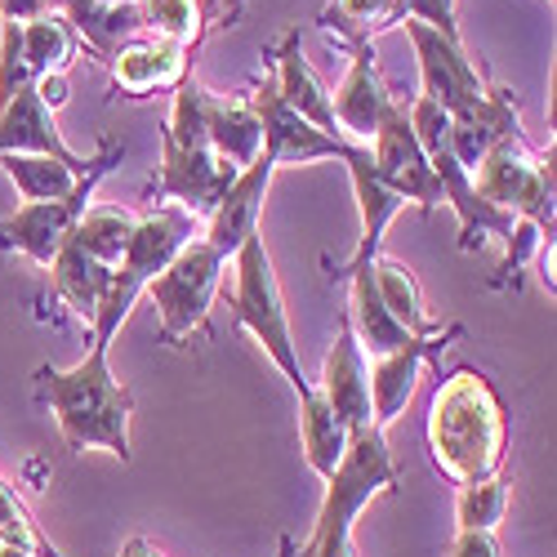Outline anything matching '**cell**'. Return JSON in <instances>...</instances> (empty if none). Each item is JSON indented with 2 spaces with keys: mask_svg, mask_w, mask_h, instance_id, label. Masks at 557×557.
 <instances>
[{
  "mask_svg": "<svg viewBox=\"0 0 557 557\" xmlns=\"http://www.w3.org/2000/svg\"><path fill=\"white\" fill-rule=\"evenodd\" d=\"M429 455L437 473L455 486H473L499 478L508 459V414L495 384L482 370H450L429 397L424 420Z\"/></svg>",
  "mask_w": 557,
  "mask_h": 557,
  "instance_id": "obj_1",
  "label": "cell"
},
{
  "mask_svg": "<svg viewBox=\"0 0 557 557\" xmlns=\"http://www.w3.org/2000/svg\"><path fill=\"white\" fill-rule=\"evenodd\" d=\"M112 348L95 344L76 366H40L36 370V393L50 406L54 424L67 442V450H108L121 463L129 459V420H134V397L112 375Z\"/></svg>",
  "mask_w": 557,
  "mask_h": 557,
  "instance_id": "obj_2",
  "label": "cell"
},
{
  "mask_svg": "<svg viewBox=\"0 0 557 557\" xmlns=\"http://www.w3.org/2000/svg\"><path fill=\"white\" fill-rule=\"evenodd\" d=\"M397 486V463L388 450L384 429H357L348 437L344 459L335 463V473L326 478V495H321L312 535L295 548V557H357L352 544V522L361 518V508L370 499H380Z\"/></svg>",
  "mask_w": 557,
  "mask_h": 557,
  "instance_id": "obj_3",
  "label": "cell"
},
{
  "mask_svg": "<svg viewBox=\"0 0 557 557\" xmlns=\"http://www.w3.org/2000/svg\"><path fill=\"white\" fill-rule=\"evenodd\" d=\"M232 268H237V286H232V321L237 331H250L263 352L272 357V366L286 375V384L295 388V397L312 393V380L304 375V361H299V344L290 335V312L282 299V286H276V272H272V255L263 246V232L232 255Z\"/></svg>",
  "mask_w": 557,
  "mask_h": 557,
  "instance_id": "obj_4",
  "label": "cell"
},
{
  "mask_svg": "<svg viewBox=\"0 0 557 557\" xmlns=\"http://www.w3.org/2000/svg\"><path fill=\"white\" fill-rule=\"evenodd\" d=\"M193 237H201V223H197L193 214H183L178 206H157V210H148V214H138L134 237H129V246H125V255H121V263H116V272H112L108 304H103V312H99V321H95V344L112 348V339H116V331L125 326L134 299L157 282V276L165 272V263H170L183 246H188Z\"/></svg>",
  "mask_w": 557,
  "mask_h": 557,
  "instance_id": "obj_5",
  "label": "cell"
},
{
  "mask_svg": "<svg viewBox=\"0 0 557 557\" xmlns=\"http://www.w3.org/2000/svg\"><path fill=\"white\" fill-rule=\"evenodd\" d=\"M469 178L486 206L513 214V219H527L544 237H553V197H557L553 148L531 152L522 134H508L478 161V170Z\"/></svg>",
  "mask_w": 557,
  "mask_h": 557,
  "instance_id": "obj_6",
  "label": "cell"
},
{
  "mask_svg": "<svg viewBox=\"0 0 557 557\" xmlns=\"http://www.w3.org/2000/svg\"><path fill=\"white\" fill-rule=\"evenodd\" d=\"M223 268H227V259L219 250H210L206 237H193L148 286L165 344H183V339L210 331V308L223 286Z\"/></svg>",
  "mask_w": 557,
  "mask_h": 557,
  "instance_id": "obj_7",
  "label": "cell"
},
{
  "mask_svg": "<svg viewBox=\"0 0 557 557\" xmlns=\"http://www.w3.org/2000/svg\"><path fill=\"white\" fill-rule=\"evenodd\" d=\"M112 161H121V148L116 144H103L95 170L81 178V188L72 197H63V201H23L14 214H5V219H0V250L23 255L36 268H50L54 255L63 250V242L72 237L76 219L85 214L89 197H95V183L112 170Z\"/></svg>",
  "mask_w": 557,
  "mask_h": 557,
  "instance_id": "obj_8",
  "label": "cell"
},
{
  "mask_svg": "<svg viewBox=\"0 0 557 557\" xmlns=\"http://www.w3.org/2000/svg\"><path fill=\"white\" fill-rule=\"evenodd\" d=\"M370 165H375V174L388 183V188L410 206H420V210H437L442 206V183L420 148V138H414L410 121H406V103H393L380 121V129L370 134Z\"/></svg>",
  "mask_w": 557,
  "mask_h": 557,
  "instance_id": "obj_9",
  "label": "cell"
},
{
  "mask_svg": "<svg viewBox=\"0 0 557 557\" xmlns=\"http://www.w3.org/2000/svg\"><path fill=\"white\" fill-rule=\"evenodd\" d=\"M410 45H414V59H420V95L433 99L446 116L459 112V108H469L486 95V81L478 72V63L463 54V45L459 36H446L429 23H401Z\"/></svg>",
  "mask_w": 557,
  "mask_h": 557,
  "instance_id": "obj_10",
  "label": "cell"
},
{
  "mask_svg": "<svg viewBox=\"0 0 557 557\" xmlns=\"http://www.w3.org/2000/svg\"><path fill=\"white\" fill-rule=\"evenodd\" d=\"M237 165H227L210 148H178L170 134H161V178H157V197L178 206L183 214H193L206 223L223 193L237 183Z\"/></svg>",
  "mask_w": 557,
  "mask_h": 557,
  "instance_id": "obj_11",
  "label": "cell"
},
{
  "mask_svg": "<svg viewBox=\"0 0 557 557\" xmlns=\"http://www.w3.org/2000/svg\"><path fill=\"white\" fill-rule=\"evenodd\" d=\"M246 99H250V108H255V116H259V125H263V157H268L276 170H282V165L331 161V157L344 161V152H348L344 138L321 134V129L308 125L299 112H290V108L282 103V95H276L272 76L255 89V95H246Z\"/></svg>",
  "mask_w": 557,
  "mask_h": 557,
  "instance_id": "obj_12",
  "label": "cell"
},
{
  "mask_svg": "<svg viewBox=\"0 0 557 557\" xmlns=\"http://www.w3.org/2000/svg\"><path fill=\"white\" fill-rule=\"evenodd\" d=\"M397 99L388 95L384 85V72H380V54L370 40H357L348 45V72L339 81V89L331 95V112H335V129L344 144H370V134L380 129L384 112L393 108Z\"/></svg>",
  "mask_w": 557,
  "mask_h": 557,
  "instance_id": "obj_13",
  "label": "cell"
},
{
  "mask_svg": "<svg viewBox=\"0 0 557 557\" xmlns=\"http://www.w3.org/2000/svg\"><path fill=\"white\" fill-rule=\"evenodd\" d=\"M321 393V401H326L348 433L357 429H370L375 424V410H370V361L361 352V344L352 339L348 321H339L335 331V344L326 352V366H321V380L312 384ZM380 429V424H375Z\"/></svg>",
  "mask_w": 557,
  "mask_h": 557,
  "instance_id": "obj_14",
  "label": "cell"
},
{
  "mask_svg": "<svg viewBox=\"0 0 557 557\" xmlns=\"http://www.w3.org/2000/svg\"><path fill=\"white\" fill-rule=\"evenodd\" d=\"M276 165L268 157H259L255 165H246L237 174V183L223 193V201L214 206V214L206 219L201 237L210 242V250H219L223 259L237 255L255 232H259V214H263V197H268V183H272Z\"/></svg>",
  "mask_w": 557,
  "mask_h": 557,
  "instance_id": "obj_15",
  "label": "cell"
},
{
  "mask_svg": "<svg viewBox=\"0 0 557 557\" xmlns=\"http://www.w3.org/2000/svg\"><path fill=\"white\" fill-rule=\"evenodd\" d=\"M508 134H522V112H518L513 89H504V85H491L478 103L450 112V152L469 174Z\"/></svg>",
  "mask_w": 557,
  "mask_h": 557,
  "instance_id": "obj_16",
  "label": "cell"
},
{
  "mask_svg": "<svg viewBox=\"0 0 557 557\" xmlns=\"http://www.w3.org/2000/svg\"><path fill=\"white\" fill-rule=\"evenodd\" d=\"M344 165H348L352 193H357V210H361V242H357V255H352L335 276H348V272L366 268L370 259H380V246H384L388 223L406 210V201H401V197L388 188V183L375 174V165H370V152H366L361 144H348Z\"/></svg>",
  "mask_w": 557,
  "mask_h": 557,
  "instance_id": "obj_17",
  "label": "cell"
},
{
  "mask_svg": "<svg viewBox=\"0 0 557 557\" xmlns=\"http://www.w3.org/2000/svg\"><path fill=\"white\" fill-rule=\"evenodd\" d=\"M108 63H112L116 89H125L129 99H148V95H157V89H178L193 76L188 72V50H178V45L157 40V36H134Z\"/></svg>",
  "mask_w": 557,
  "mask_h": 557,
  "instance_id": "obj_18",
  "label": "cell"
},
{
  "mask_svg": "<svg viewBox=\"0 0 557 557\" xmlns=\"http://www.w3.org/2000/svg\"><path fill=\"white\" fill-rule=\"evenodd\" d=\"M10 152L59 157V161H67V165H72V170H81V174H85L89 165H95V161L76 157V152L63 144L54 112L36 99V89H32V85H23L18 95H14L5 108H0V157H10Z\"/></svg>",
  "mask_w": 557,
  "mask_h": 557,
  "instance_id": "obj_19",
  "label": "cell"
},
{
  "mask_svg": "<svg viewBox=\"0 0 557 557\" xmlns=\"http://www.w3.org/2000/svg\"><path fill=\"white\" fill-rule=\"evenodd\" d=\"M437 348H442V335L437 339H410L384 357H370V410H375L380 429H388L410 406L414 388H420V375H424V361Z\"/></svg>",
  "mask_w": 557,
  "mask_h": 557,
  "instance_id": "obj_20",
  "label": "cell"
},
{
  "mask_svg": "<svg viewBox=\"0 0 557 557\" xmlns=\"http://www.w3.org/2000/svg\"><path fill=\"white\" fill-rule=\"evenodd\" d=\"M272 85L276 95H282V103L290 112H299L308 125H317L321 134H335V112H331V89L321 85V76L308 67L304 50H299V32H290L282 40V50H276V67H272Z\"/></svg>",
  "mask_w": 557,
  "mask_h": 557,
  "instance_id": "obj_21",
  "label": "cell"
},
{
  "mask_svg": "<svg viewBox=\"0 0 557 557\" xmlns=\"http://www.w3.org/2000/svg\"><path fill=\"white\" fill-rule=\"evenodd\" d=\"M54 10L72 23L81 50H95L99 59H112L121 45H129L134 36H148L138 5H103V0H54Z\"/></svg>",
  "mask_w": 557,
  "mask_h": 557,
  "instance_id": "obj_22",
  "label": "cell"
},
{
  "mask_svg": "<svg viewBox=\"0 0 557 557\" xmlns=\"http://www.w3.org/2000/svg\"><path fill=\"white\" fill-rule=\"evenodd\" d=\"M45 272H50L54 295L85 321L89 331H95V321H99V312H103V304H108L112 272H116V268H103V263L89 259L85 250H76L72 242H63V250L54 255V263L45 268Z\"/></svg>",
  "mask_w": 557,
  "mask_h": 557,
  "instance_id": "obj_23",
  "label": "cell"
},
{
  "mask_svg": "<svg viewBox=\"0 0 557 557\" xmlns=\"http://www.w3.org/2000/svg\"><path fill=\"white\" fill-rule=\"evenodd\" d=\"M344 282L352 286L344 321H348L352 339L361 344L366 361H370V357H384V352H393V348H401V344H410V335L397 326L393 312L384 308V299H380V290H375V276H370V263L357 268V272H348Z\"/></svg>",
  "mask_w": 557,
  "mask_h": 557,
  "instance_id": "obj_24",
  "label": "cell"
},
{
  "mask_svg": "<svg viewBox=\"0 0 557 557\" xmlns=\"http://www.w3.org/2000/svg\"><path fill=\"white\" fill-rule=\"evenodd\" d=\"M370 276H375V290H380L384 308L393 312V321L410 339H437L442 335V326L424 308V290H420V282H414V272L406 263L380 255V259H370Z\"/></svg>",
  "mask_w": 557,
  "mask_h": 557,
  "instance_id": "obj_25",
  "label": "cell"
},
{
  "mask_svg": "<svg viewBox=\"0 0 557 557\" xmlns=\"http://www.w3.org/2000/svg\"><path fill=\"white\" fill-rule=\"evenodd\" d=\"M210 152L223 157L227 165H255L263 157V125L250 108V99H219L210 108Z\"/></svg>",
  "mask_w": 557,
  "mask_h": 557,
  "instance_id": "obj_26",
  "label": "cell"
},
{
  "mask_svg": "<svg viewBox=\"0 0 557 557\" xmlns=\"http://www.w3.org/2000/svg\"><path fill=\"white\" fill-rule=\"evenodd\" d=\"M348 429L339 414L321 401V393L312 388L308 397H299V442H304V459H308V469L326 482L335 473V463L344 459L348 450Z\"/></svg>",
  "mask_w": 557,
  "mask_h": 557,
  "instance_id": "obj_27",
  "label": "cell"
},
{
  "mask_svg": "<svg viewBox=\"0 0 557 557\" xmlns=\"http://www.w3.org/2000/svg\"><path fill=\"white\" fill-rule=\"evenodd\" d=\"M99 161V157H95ZM0 165H5V174L14 178V188L23 201H63L81 188V178L95 170L89 165L85 174L72 170L67 161L59 157H40V152H10V157H0Z\"/></svg>",
  "mask_w": 557,
  "mask_h": 557,
  "instance_id": "obj_28",
  "label": "cell"
},
{
  "mask_svg": "<svg viewBox=\"0 0 557 557\" xmlns=\"http://www.w3.org/2000/svg\"><path fill=\"white\" fill-rule=\"evenodd\" d=\"M134 223H138L134 210H121V206H85V214L76 219L67 242L76 250H85L95 263L116 268L121 255H125V246H129V237H134Z\"/></svg>",
  "mask_w": 557,
  "mask_h": 557,
  "instance_id": "obj_29",
  "label": "cell"
},
{
  "mask_svg": "<svg viewBox=\"0 0 557 557\" xmlns=\"http://www.w3.org/2000/svg\"><path fill=\"white\" fill-rule=\"evenodd\" d=\"M18 45H23V63H27L32 81L50 76V72H67L76 63V54H81V40H76L72 23L59 10L36 18V23H23Z\"/></svg>",
  "mask_w": 557,
  "mask_h": 557,
  "instance_id": "obj_30",
  "label": "cell"
},
{
  "mask_svg": "<svg viewBox=\"0 0 557 557\" xmlns=\"http://www.w3.org/2000/svg\"><path fill=\"white\" fill-rule=\"evenodd\" d=\"M134 5L144 14V32L178 45V50H193L210 27L201 0H134Z\"/></svg>",
  "mask_w": 557,
  "mask_h": 557,
  "instance_id": "obj_31",
  "label": "cell"
},
{
  "mask_svg": "<svg viewBox=\"0 0 557 557\" xmlns=\"http://www.w3.org/2000/svg\"><path fill=\"white\" fill-rule=\"evenodd\" d=\"M210 108H214V95L197 76H188L174 89V108L161 134H170L178 148H210Z\"/></svg>",
  "mask_w": 557,
  "mask_h": 557,
  "instance_id": "obj_32",
  "label": "cell"
},
{
  "mask_svg": "<svg viewBox=\"0 0 557 557\" xmlns=\"http://www.w3.org/2000/svg\"><path fill=\"white\" fill-rule=\"evenodd\" d=\"M508 513V482L504 478H486L473 486H459L455 495V522L459 531H499Z\"/></svg>",
  "mask_w": 557,
  "mask_h": 557,
  "instance_id": "obj_33",
  "label": "cell"
},
{
  "mask_svg": "<svg viewBox=\"0 0 557 557\" xmlns=\"http://www.w3.org/2000/svg\"><path fill=\"white\" fill-rule=\"evenodd\" d=\"M388 10H393V0H335L321 14V23H326V32H335V40L357 45L388 27Z\"/></svg>",
  "mask_w": 557,
  "mask_h": 557,
  "instance_id": "obj_34",
  "label": "cell"
},
{
  "mask_svg": "<svg viewBox=\"0 0 557 557\" xmlns=\"http://www.w3.org/2000/svg\"><path fill=\"white\" fill-rule=\"evenodd\" d=\"M0 544H27V548H36L40 557H63L50 540L40 535V527L32 522L23 495H18L5 478H0Z\"/></svg>",
  "mask_w": 557,
  "mask_h": 557,
  "instance_id": "obj_35",
  "label": "cell"
},
{
  "mask_svg": "<svg viewBox=\"0 0 557 557\" xmlns=\"http://www.w3.org/2000/svg\"><path fill=\"white\" fill-rule=\"evenodd\" d=\"M18 23H0V108H5L23 85H32V72L23 63V45H18Z\"/></svg>",
  "mask_w": 557,
  "mask_h": 557,
  "instance_id": "obj_36",
  "label": "cell"
},
{
  "mask_svg": "<svg viewBox=\"0 0 557 557\" xmlns=\"http://www.w3.org/2000/svg\"><path fill=\"white\" fill-rule=\"evenodd\" d=\"M401 23H429V27L446 32V36H459L455 0H393L388 27H401Z\"/></svg>",
  "mask_w": 557,
  "mask_h": 557,
  "instance_id": "obj_37",
  "label": "cell"
},
{
  "mask_svg": "<svg viewBox=\"0 0 557 557\" xmlns=\"http://www.w3.org/2000/svg\"><path fill=\"white\" fill-rule=\"evenodd\" d=\"M450 557H504L495 531H459L450 544Z\"/></svg>",
  "mask_w": 557,
  "mask_h": 557,
  "instance_id": "obj_38",
  "label": "cell"
},
{
  "mask_svg": "<svg viewBox=\"0 0 557 557\" xmlns=\"http://www.w3.org/2000/svg\"><path fill=\"white\" fill-rule=\"evenodd\" d=\"M45 14H54V0H0V23H36Z\"/></svg>",
  "mask_w": 557,
  "mask_h": 557,
  "instance_id": "obj_39",
  "label": "cell"
},
{
  "mask_svg": "<svg viewBox=\"0 0 557 557\" xmlns=\"http://www.w3.org/2000/svg\"><path fill=\"white\" fill-rule=\"evenodd\" d=\"M32 89H36V99L50 108V112H59L67 99H72V85H67V72H50V76H36L32 81Z\"/></svg>",
  "mask_w": 557,
  "mask_h": 557,
  "instance_id": "obj_40",
  "label": "cell"
},
{
  "mask_svg": "<svg viewBox=\"0 0 557 557\" xmlns=\"http://www.w3.org/2000/svg\"><path fill=\"white\" fill-rule=\"evenodd\" d=\"M116 557H165V553L157 544H148V540H125V548Z\"/></svg>",
  "mask_w": 557,
  "mask_h": 557,
  "instance_id": "obj_41",
  "label": "cell"
},
{
  "mask_svg": "<svg viewBox=\"0 0 557 557\" xmlns=\"http://www.w3.org/2000/svg\"><path fill=\"white\" fill-rule=\"evenodd\" d=\"M0 557H40V553L27 544H0Z\"/></svg>",
  "mask_w": 557,
  "mask_h": 557,
  "instance_id": "obj_42",
  "label": "cell"
},
{
  "mask_svg": "<svg viewBox=\"0 0 557 557\" xmlns=\"http://www.w3.org/2000/svg\"><path fill=\"white\" fill-rule=\"evenodd\" d=\"M282 557H295V540L290 535H282Z\"/></svg>",
  "mask_w": 557,
  "mask_h": 557,
  "instance_id": "obj_43",
  "label": "cell"
},
{
  "mask_svg": "<svg viewBox=\"0 0 557 557\" xmlns=\"http://www.w3.org/2000/svg\"><path fill=\"white\" fill-rule=\"evenodd\" d=\"M103 5H134V0H103Z\"/></svg>",
  "mask_w": 557,
  "mask_h": 557,
  "instance_id": "obj_44",
  "label": "cell"
}]
</instances>
